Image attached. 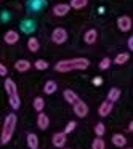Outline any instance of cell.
I'll use <instances>...</instances> for the list:
<instances>
[{"label": "cell", "instance_id": "6da1fadb", "mask_svg": "<svg viewBox=\"0 0 133 149\" xmlns=\"http://www.w3.org/2000/svg\"><path fill=\"white\" fill-rule=\"evenodd\" d=\"M90 66V61L87 58H69V59H61L55 64L56 72H72V71H85Z\"/></svg>", "mask_w": 133, "mask_h": 149}, {"label": "cell", "instance_id": "7a4b0ae2", "mask_svg": "<svg viewBox=\"0 0 133 149\" xmlns=\"http://www.w3.org/2000/svg\"><path fill=\"white\" fill-rule=\"evenodd\" d=\"M16 116L15 114H8L7 117H5V122H3V127H2V136H0V143L2 144H7V143H10L11 136H13L15 133V128H16Z\"/></svg>", "mask_w": 133, "mask_h": 149}, {"label": "cell", "instance_id": "3957f363", "mask_svg": "<svg viewBox=\"0 0 133 149\" xmlns=\"http://www.w3.org/2000/svg\"><path fill=\"white\" fill-rule=\"evenodd\" d=\"M68 31L64 27H55L52 32V42L56 45H63V43L68 42Z\"/></svg>", "mask_w": 133, "mask_h": 149}, {"label": "cell", "instance_id": "277c9868", "mask_svg": "<svg viewBox=\"0 0 133 149\" xmlns=\"http://www.w3.org/2000/svg\"><path fill=\"white\" fill-rule=\"evenodd\" d=\"M132 18L127 16V15H122L120 18H117V27H119V31H122V32H128V31H132Z\"/></svg>", "mask_w": 133, "mask_h": 149}, {"label": "cell", "instance_id": "5b68a950", "mask_svg": "<svg viewBox=\"0 0 133 149\" xmlns=\"http://www.w3.org/2000/svg\"><path fill=\"white\" fill-rule=\"evenodd\" d=\"M72 107H74V114L77 117H85L88 114V106L82 100H77L74 104H72Z\"/></svg>", "mask_w": 133, "mask_h": 149}, {"label": "cell", "instance_id": "8992f818", "mask_svg": "<svg viewBox=\"0 0 133 149\" xmlns=\"http://www.w3.org/2000/svg\"><path fill=\"white\" fill-rule=\"evenodd\" d=\"M3 42L7 43V45H15V43L19 42V34H18L15 29L7 31V32L3 34Z\"/></svg>", "mask_w": 133, "mask_h": 149}, {"label": "cell", "instance_id": "52a82bcc", "mask_svg": "<svg viewBox=\"0 0 133 149\" xmlns=\"http://www.w3.org/2000/svg\"><path fill=\"white\" fill-rule=\"evenodd\" d=\"M69 11H71L69 3H56L55 7H53V15H55V16H58V18L66 16Z\"/></svg>", "mask_w": 133, "mask_h": 149}, {"label": "cell", "instance_id": "ba28073f", "mask_svg": "<svg viewBox=\"0 0 133 149\" xmlns=\"http://www.w3.org/2000/svg\"><path fill=\"white\" fill-rule=\"evenodd\" d=\"M66 139H68V136H66L63 132H58V133L53 135L52 141H53V146H55V148L61 149V148H64V146H66Z\"/></svg>", "mask_w": 133, "mask_h": 149}, {"label": "cell", "instance_id": "9c48e42d", "mask_svg": "<svg viewBox=\"0 0 133 149\" xmlns=\"http://www.w3.org/2000/svg\"><path fill=\"white\" fill-rule=\"evenodd\" d=\"M36 21H32V19H23L21 21V24H19V29L23 31L24 34H32L34 31H36Z\"/></svg>", "mask_w": 133, "mask_h": 149}, {"label": "cell", "instance_id": "30bf717a", "mask_svg": "<svg viewBox=\"0 0 133 149\" xmlns=\"http://www.w3.org/2000/svg\"><path fill=\"white\" fill-rule=\"evenodd\" d=\"M96 40H98V31L96 29H88L84 34V42L87 45H93V43H96Z\"/></svg>", "mask_w": 133, "mask_h": 149}, {"label": "cell", "instance_id": "8fae6325", "mask_svg": "<svg viewBox=\"0 0 133 149\" xmlns=\"http://www.w3.org/2000/svg\"><path fill=\"white\" fill-rule=\"evenodd\" d=\"M45 5H47V0H29L27 2V8L31 11H40L45 8Z\"/></svg>", "mask_w": 133, "mask_h": 149}, {"label": "cell", "instance_id": "7c38bea8", "mask_svg": "<svg viewBox=\"0 0 133 149\" xmlns=\"http://www.w3.org/2000/svg\"><path fill=\"white\" fill-rule=\"evenodd\" d=\"M5 91L8 93V96H13V95H18V87L16 84H15V80H11V79H5Z\"/></svg>", "mask_w": 133, "mask_h": 149}, {"label": "cell", "instance_id": "4fadbf2b", "mask_svg": "<svg viewBox=\"0 0 133 149\" xmlns=\"http://www.w3.org/2000/svg\"><path fill=\"white\" fill-rule=\"evenodd\" d=\"M112 107H114V104L111 103V101L106 100V101H103V103H101L100 109H98V114H100L101 117H106V116H109V114H111Z\"/></svg>", "mask_w": 133, "mask_h": 149}, {"label": "cell", "instance_id": "5bb4252c", "mask_svg": "<svg viewBox=\"0 0 133 149\" xmlns=\"http://www.w3.org/2000/svg\"><path fill=\"white\" fill-rule=\"evenodd\" d=\"M50 125V119L45 112H39V117H37V127L40 130H47Z\"/></svg>", "mask_w": 133, "mask_h": 149}, {"label": "cell", "instance_id": "9a60e30c", "mask_svg": "<svg viewBox=\"0 0 133 149\" xmlns=\"http://www.w3.org/2000/svg\"><path fill=\"white\" fill-rule=\"evenodd\" d=\"M31 68H32V64H31L27 59H18V61L15 63V69H16L18 72H27Z\"/></svg>", "mask_w": 133, "mask_h": 149}, {"label": "cell", "instance_id": "2e32d148", "mask_svg": "<svg viewBox=\"0 0 133 149\" xmlns=\"http://www.w3.org/2000/svg\"><path fill=\"white\" fill-rule=\"evenodd\" d=\"M112 144L117 146V148H125L127 146V138L123 135H120V133H116V135L112 136Z\"/></svg>", "mask_w": 133, "mask_h": 149}, {"label": "cell", "instance_id": "e0dca14e", "mask_svg": "<svg viewBox=\"0 0 133 149\" xmlns=\"http://www.w3.org/2000/svg\"><path fill=\"white\" fill-rule=\"evenodd\" d=\"M120 98V88H117V87H112L109 91H107V101H111V103H116L117 100Z\"/></svg>", "mask_w": 133, "mask_h": 149}, {"label": "cell", "instance_id": "ac0fdd59", "mask_svg": "<svg viewBox=\"0 0 133 149\" xmlns=\"http://www.w3.org/2000/svg\"><path fill=\"white\" fill-rule=\"evenodd\" d=\"M87 5H88V0H71L69 2L71 10H84Z\"/></svg>", "mask_w": 133, "mask_h": 149}, {"label": "cell", "instance_id": "d6986e66", "mask_svg": "<svg viewBox=\"0 0 133 149\" xmlns=\"http://www.w3.org/2000/svg\"><path fill=\"white\" fill-rule=\"evenodd\" d=\"M63 96H64L66 103H69V104H74L75 101L79 100L77 93H75L74 90H64V93H63Z\"/></svg>", "mask_w": 133, "mask_h": 149}, {"label": "cell", "instance_id": "ffe728a7", "mask_svg": "<svg viewBox=\"0 0 133 149\" xmlns=\"http://www.w3.org/2000/svg\"><path fill=\"white\" fill-rule=\"evenodd\" d=\"M56 90H58V85H56L55 80H48L45 85H43V93L45 95H53Z\"/></svg>", "mask_w": 133, "mask_h": 149}, {"label": "cell", "instance_id": "44dd1931", "mask_svg": "<svg viewBox=\"0 0 133 149\" xmlns=\"http://www.w3.org/2000/svg\"><path fill=\"white\" fill-rule=\"evenodd\" d=\"M27 48H29V52H32V53L39 52V48H40L39 39H37V37H31V39L27 40Z\"/></svg>", "mask_w": 133, "mask_h": 149}, {"label": "cell", "instance_id": "7402d4cb", "mask_svg": "<svg viewBox=\"0 0 133 149\" xmlns=\"http://www.w3.org/2000/svg\"><path fill=\"white\" fill-rule=\"evenodd\" d=\"M27 146H29V149H39V138L36 133L27 135Z\"/></svg>", "mask_w": 133, "mask_h": 149}, {"label": "cell", "instance_id": "603a6c76", "mask_svg": "<svg viewBox=\"0 0 133 149\" xmlns=\"http://www.w3.org/2000/svg\"><path fill=\"white\" fill-rule=\"evenodd\" d=\"M43 107H45V100H43V98H40V96L34 98V109H36L37 112H42Z\"/></svg>", "mask_w": 133, "mask_h": 149}, {"label": "cell", "instance_id": "cb8c5ba5", "mask_svg": "<svg viewBox=\"0 0 133 149\" xmlns=\"http://www.w3.org/2000/svg\"><path fill=\"white\" fill-rule=\"evenodd\" d=\"M128 59H130V55H128V53H119V55L114 58V63L120 66V64H125Z\"/></svg>", "mask_w": 133, "mask_h": 149}, {"label": "cell", "instance_id": "d4e9b609", "mask_svg": "<svg viewBox=\"0 0 133 149\" xmlns=\"http://www.w3.org/2000/svg\"><path fill=\"white\" fill-rule=\"evenodd\" d=\"M91 149H106V141L103 138H95L93 143H91Z\"/></svg>", "mask_w": 133, "mask_h": 149}, {"label": "cell", "instance_id": "484cf974", "mask_svg": "<svg viewBox=\"0 0 133 149\" xmlns=\"http://www.w3.org/2000/svg\"><path fill=\"white\" fill-rule=\"evenodd\" d=\"M10 106H11V109H19V106H21V100H19V96L18 95H13V96H10Z\"/></svg>", "mask_w": 133, "mask_h": 149}, {"label": "cell", "instance_id": "4316f807", "mask_svg": "<svg viewBox=\"0 0 133 149\" xmlns=\"http://www.w3.org/2000/svg\"><path fill=\"white\" fill-rule=\"evenodd\" d=\"M104 133H106V127H104V123H96V125H95V135H96L98 138H103Z\"/></svg>", "mask_w": 133, "mask_h": 149}, {"label": "cell", "instance_id": "83f0119b", "mask_svg": "<svg viewBox=\"0 0 133 149\" xmlns=\"http://www.w3.org/2000/svg\"><path fill=\"white\" fill-rule=\"evenodd\" d=\"M34 66H36V69H39V71H45V69H48V63H47L45 59H37V61L34 63Z\"/></svg>", "mask_w": 133, "mask_h": 149}, {"label": "cell", "instance_id": "f1b7e54d", "mask_svg": "<svg viewBox=\"0 0 133 149\" xmlns=\"http://www.w3.org/2000/svg\"><path fill=\"white\" fill-rule=\"evenodd\" d=\"M111 64H112V59H111V58H103L100 61V69H101V71H106V69H109Z\"/></svg>", "mask_w": 133, "mask_h": 149}, {"label": "cell", "instance_id": "f546056e", "mask_svg": "<svg viewBox=\"0 0 133 149\" xmlns=\"http://www.w3.org/2000/svg\"><path fill=\"white\" fill-rule=\"evenodd\" d=\"M75 125H77V123H75L74 120H71V122H68V125H66V128L63 130V133H64V135H68V133L74 132V130H75Z\"/></svg>", "mask_w": 133, "mask_h": 149}, {"label": "cell", "instance_id": "4dcf8cb0", "mask_svg": "<svg viewBox=\"0 0 133 149\" xmlns=\"http://www.w3.org/2000/svg\"><path fill=\"white\" fill-rule=\"evenodd\" d=\"M7 74H8V69H7V66L0 63V75H2V77H5Z\"/></svg>", "mask_w": 133, "mask_h": 149}, {"label": "cell", "instance_id": "1f68e13d", "mask_svg": "<svg viewBox=\"0 0 133 149\" xmlns=\"http://www.w3.org/2000/svg\"><path fill=\"white\" fill-rule=\"evenodd\" d=\"M101 84H103V77H100V75H96V77L93 79V85H95V87H100Z\"/></svg>", "mask_w": 133, "mask_h": 149}, {"label": "cell", "instance_id": "d6a6232c", "mask_svg": "<svg viewBox=\"0 0 133 149\" xmlns=\"http://www.w3.org/2000/svg\"><path fill=\"white\" fill-rule=\"evenodd\" d=\"M0 16H2V18H0V19L3 21V23H7V21L10 19V13H8V11H3V13L0 15Z\"/></svg>", "mask_w": 133, "mask_h": 149}, {"label": "cell", "instance_id": "836d02e7", "mask_svg": "<svg viewBox=\"0 0 133 149\" xmlns=\"http://www.w3.org/2000/svg\"><path fill=\"white\" fill-rule=\"evenodd\" d=\"M127 45H128V48H130V52L133 50V37H130L128 40H127Z\"/></svg>", "mask_w": 133, "mask_h": 149}, {"label": "cell", "instance_id": "e575fe53", "mask_svg": "<svg viewBox=\"0 0 133 149\" xmlns=\"http://www.w3.org/2000/svg\"><path fill=\"white\" fill-rule=\"evenodd\" d=\"M127 130H128V132H132V130H133V123H132V122H130L128 127H127Z\"/></svg>", "mask_w": 133, "mask_h": 149}, {"label": "cell", "instance_id": "d590c367", "mask_svg": "<svg viewBox=\"0 0 133 149\" xmlns=\"http://www.w3.org/2000/svg\"><path fill=\"white\" fill-rule=\"evenodd\" d=\"M125 149H132V148H125Z\"/></svg>", "mask_w": 133, "mask_h": 149}]
</instances>
